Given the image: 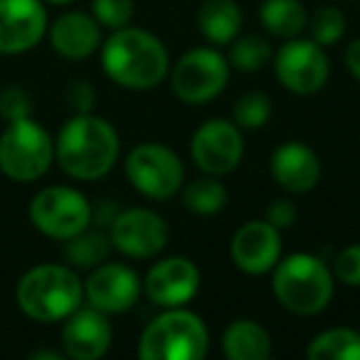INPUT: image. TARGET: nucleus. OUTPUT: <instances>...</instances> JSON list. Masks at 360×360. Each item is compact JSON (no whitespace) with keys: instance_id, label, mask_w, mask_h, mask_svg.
Masks as SVG:
<instances>
[{"instance_id":"f257e3e1","label":"nucleus","mask_w":360,"mask_h":360,"mask_svg":"<svg viewBox=\"0 0 360 360\" xmlns=\"http://www.w3.org/2000/svg\"><path fill=\"white\" fill-rule=\"evenodd\" d=\"M104 75L121 89L150 91L165 82L170 72V55L158 35L141 27H119L101 42Z\"/></svg>"},{"instance_id":"f03ea898","label":"nucleus","mask_w":360,"mask_h":360,"mask_svg":"<svg viewBox=\"0 0 360 360\" xmlns=\"http://www.w3.org/2000/svg\"><path fill=\"white\" fill-rule=\"evenodd\" d=\"M119 131L91 111L67 119L55 139V160L75 180L104 178L119 163Z\"/></svg>"},{"instance_id":"7ed1b4c3","label":"nucleus","mask_w":360,"mask_h":360,"mask_svg":"<svg viewBox=\"0 0 360 360\" xmlns=\"http://www.w3.org/2000/svg\"><path fill=\"white\" fill-rule=\"evenodd\" d=\"M15 301L27 319L60 323L84 304V281L70 264H37L20 276Z\"/></svg>"},{"instance_id":"20e7f679","label":"nucleus","mask_w":360,"mask_h":360,"mask_svg":"<svg viewBox=\"0 0 360 360\" xmlns=\"http://www.w3.org/2000/svg\"><path fill=\"white\" fill-rule=\"evenodd\" d=\"M271 291L281 309L294 316H316L328 309L335 291L333 269L311 252H294L271 269Z\"/></svg>"},{"instance_id":"39448f33","label":"nucleus","mask_w":360,"mask_h":360,"mask_svg":"<svg viewBox=\"0 0 360 360\" xmlns=\"http://www.w3.org/2000/svg\"><path fill=\"white\" fill-rule=\"evenodd\" d=\"M210 350V330L205 321L188 306L163 309L139 338L141 360H200Z\"/></svg>"},{"instance_id":"423d86ee","label":"nucleus","mask_w":360,"mask_h":360,"mask_svg":"<svg viewBox=\"0 0 360 360\" xmlns=\"http://www.w3.org/2000/svg\"><path fill=\"white\" fill-rule=\"evenodd\" d=\"M55 163V139L32 116L8 121L0 134V173L18 183L40 180Z\"/></svg>"},{"instance_id":"0eeeda50","label":"nucleus","mask_w":360,"mask_h":360,"mask_svg":"<svg viewBox=\"0 0 360 360\" xmlns=\"http://www.w3.org/2000/svg\"><path fill=\"white\" fill-rule=\"evenodd\" d=\"M230 72V62L215 45L193 47L180 55L175 65H170V89L183 104L200 106L225 91Z\"/></svg>"},{"instance_id":"6e6552de","label":"nucleus","mask_w":360,"mask_h":360,"mask_svg":"<svg viewBox=\"0 0 360 360\" xmlns=\"http://www.w3.org/2000/svg\"><path fill=\"white\" fill-rule=\"evenodd\" d=\"M30 222L40 235L65 242L94 222V207L86 195L70 186H47L30 200Z\"/></svg>"},{"instance_id":"1a4fd4ad","label":"nucleus","mask_w":360,"mask_h":360,"mask_svg":"<svg viewBox=\"0 0 360 360\" xmlns=\"http://www.w3.org/2000/svg\"><path fill=\"white\" fill-rule=\"evenodd\" d=\"M126 178L129 183L150 200H168L178 195L186 183V165L173 148L155 141H146L126 155Z\"/></svg>"},{"instance_id":"9d476101","label":"nucleus","mask_w":360,"mask_h":360,"mask_svg":"<svg viewBox=\"0 0 360 360\" xmlns=\"http://www.w3.org/2000/svg\"><path fill=\"white\" fill-rule=\"evenodd\" d=\"M271 67L284 89L291 94L309 96L321 91L328 84L330 62L326 55V47L314 42L311 37H291L274 52Z\"/></svg>"},{"instance_id":"9b49d317","label":"nucleus","mask_w":360,"mask_h":360,"mask_svg":"<svg viewBox=\"0 0 360 360\" xmlns=\"http://www.w3.org/2000/svg\"><path fill=\"white\" fill-rule=\"evenodd\" d=\"M191 158L200 173L207 175H230L245 158V136L232 119L202 121L191 139Z\"/></svg>"},{"instance_id":"f8f14e48","label":"nucleus","mask_w":360,"mask_h":360,"mask_svg":"<svg viewBox=\"0 0 360 360\" xmlns=\"http://www.w3.org/2000/svg\"><path fill=\"white\" fill-rule=\"evenodd\" d=\"M109 237L114 250L129 259H153L168 247L170 227L155 210L129 207L116 212L109 225Z\"/></svg>"},{"instance_id":"ddd939ff","label":"nucleus","mask_w":360,"mask_h":360,"mask_svg":"<svg viewBox=\"0 0 360 360\" xmlns=\"http://www.w3.org/2000/svg\"><path fill=\"white\" fill-rule=\"evenodd\" d=\"M143 294V279L134 266L124 262H109L94 266L84 281V299L89 306L111 314H126L139 304Z\"/></svg>"},{"instance_id":"4468645a","label":"nucleus","mask_w":360,"mask_h":360,"mask_svg":"<svg viewBox=\"0 0 360 360\" xmlns=\"http://www.w3.org/2000/svg\"><path fill=\"white\" fill-rule=\"evenodd\" d=\"M202 276L191 257L170 255L158 259L143 279V294L160 309L188 306L198 296Z\"/></svg>"},{"instance_id":"2eb2a0df","label":"nucleus","mask_w":360,"mask_h":360,"mask_svg":"<svg viewBox=\"0 0 360 360\" xmlns=\"http://www.w3.org/2000/svg\"><path fill=\"white\" fill-rule=\"evenodd\" d=\"M47 27L45 0H0V55L35 50Z\"/></svg>"},{"instance_id":"dca6fc26","label":"nucleus","mask_w":360,"mask_h":360,"mask_svg":"<svg viewBox=\"0 0 360 360\" xmlns=\"http://www.w3.org/2000/svg\"><path fill=\"white\" fill-rule=\"evenodd\" d=\"M281 230L266 220H250L232 235L230 257L242 274H269L281 259Z\"/></svg>"},{"instance_id":"f3484780","label":"nucleus","mask_w":360,"mask_h":360,"mask_svg":"<svg viewBox=\"0 0 360 360\" xmlns=\"http://www.w3.org/2000/svg\"><path fill=\"white\" fill-rule=\"evenodd\" d=\"M114 328L104 311L94 306H79L62 326V348L72 360H99L109 353Z\"/></svg>"},{"instance_id":"a211bd4d","label":"nucleus","mask_w":360,"mask_h":360,"mask_svg":"<svg viewBox=\"0 0 360 360\" xmlns=\"http://www.w3.org/2000/svg\"><path fill=\"white\" fill-rule=\"evenodd\" d=\"M271 178L291 195L311 193L321 180V158L304 141H286L276 146L269 158Z\"/></svg>"},{"instance_id":"6ab92c4d","label":"nucleus","mask_w":360,"mask_h":360,"mask_svg":"<svg viewBox=\"0 0 360 360\" xmlns=\"http://www.w3.org/2000/svg\"><path fill=\"white\" fill-rule=\"evenodd\" d=\"M101 30L104 27L96 22L94 15L82 11H70L60 15L50 27H47V37H50L52 50L65 60H86L101 47Z\"/></svg>"},{"instance_id":"aec40b11","label":"nucleus","mask_w":360,"mask_h":360,"mask_svg":"<svg viewBox=\"0 0 360 360\" xmlns=\"http://www.w3.org/2000/svg\"><path fill=\"white\" fill-rule=\"evenodd\" d=\"M222 353L230 360H266L271 358V335L255 319H235L222 333Z\"/></svg>"},{"instance_id":"412c9836","label":"nucleus","mask_w":360,"mask_h":360,"mask_svg":"<svg viewBox=\"0 0 360 360\" xmlns=\"http://www.w3.org/2000/svg\"><path fill=\"white\" fill-rule=\"evenodd\" d=\"M198 30L210 45H230L242 32V8L237 0H202L198 8Z\"/></svg>"},{"instance_id":"4be33fe9","label":"nucleus","mask_w":360,"mask_h":360,"mask_svg":"<svg viewBox=\"0 0 360 360\" xmlns=\"http://www.w3.org/2000/svg\"><path fill=\"white\" fill-rule=\"evenodd\" d=\"M259 22L269 35L291 40L299 37L309 25V11L301 0H262Z\"/></svg>"},{"instance_id":"5701e85b","label":"nucleus","mask_w":360,"mask_h":360,"mask_svg":"<svg viewBox=\"0 0 360 360\" xmlns=\"http://www.w3.org/2000/svg\"><path fill=\"white\" fill-rule=\"evenodd\" d=\"M227 188L217 175H207L202 173L200 178L191 180V183H183L180 188V200H183V207L193 215L200 217H210L217 215L222 207L227 205Z\"/></svg>"},{"instance_id":"b1692460","label":"nucleus","mask_w":360,"mask_h":360,"mask_svg":"<svg viewBox=\"0 0 360 360\" xmlns=\"http://www.w3.org/2000/svg\"><path fill=\"white\" fill-rule=\"evenodd\" d=\"M111 250V237L109 232H101V230H82L79 235L70 237L65 240V259L72 269H86L91 271L94 266L104 264L109 259Z\"/></svg>"},{"instance_id":"393cba45","label":"nucleus","mask_w":360,"mask_h":360,"mask_svg":"<svg viewBox=\"0 0 360 360\" xmlns=\"http://www.w3.org/2000/svg\"><path fill=\"white\" fill-rule=\"evenodd\" d=\"M311 360H360V330L355 328H326L314 335L306 348Z\"/></svg>"},{"instance_id":"a878e982","label":"nucleus","mask_w":360,"mask_h":360,"mask_svg":"<svg viewBox=\"0 0 360 360\" xmlns=\"http://www.w3.org/2000/svg\"><path fill=\"white\" fill-rule=\"evenodd\" d=\"M274 57L269 40H264L262 35H237L230 42V52H227V62H230L232 70L237 72H259Z\"/></svg>"},{"instance_id":"bb28decb","label":"nucleus","mask_w":360,"mask_h":360,"mask_svg":"<svg viewBox=\"0 0 360 360\" xmlns=\"http://www.w3.org/2000/svg\"><path fill=\"white\" fill-rule=\"evenodd\" d=\"M345 13L335 6H321L314 11V15L309 18V32L311 40L319 42L321 47H333L343 40L345 35Z\"/></svg>"},{"instance_id":"cd10ccee","label":"nucleus","mask_w":360,"mask_h":360,"mask_svg":"<svg viewBox=\"0 0 360 360\" xmlns=\"http://www.w3.org/2000/svg\"><path fill=\"white\" fill-rule=\"evenodd\" d=\"M271 119V99L262 91H247L245 96L235 101L232 109V121L242 131H257L266 126Z\"/></svg>"},{"instance_id":"c85d7f7f","label":"nucleus","mask_w":360,"mask_h":360,"mask_svg":"<svg viewBox=\"0 0 360 360\" xmlns=\"http://www.w3.org/2000/svg\"><path fill=\"white\" fill-rule=\"evenodd\" d=\"M91 15L104 30H119L134 20V0H91Z\"/></svg>"},{"instance_id":"c756f323","label":"nucleus","mask_w":360,"mask_h":360,"mask_svg":"<svg viewBox=\"0 0 360 360\" xmlns=\"http://www.w3.org/2000/svg\"><path fill=\"white\" fill-rule=\"evenodd\" d=\"M32 116V101L22 86H6L0 89V119L18 121Z\"/></svg>"},{"instance_id":"7c9ffc66","label":"nucleus","mask_w":360,"mask_h":360,"mask_svg":"<svg viewBox=\"0 0 360 360\" xmlns=\"http://www.w3.org/2000/svg\"><path fill=\"white\" fill-rule=\"evenodd\" d=\"M333 276L350 289H360V242L348 245L333 262Z\"/></svg>"},{"instance_id":"2f4dec72","label":"nucleus","mask_w":360,"mask_h":360,"mask_svg":"<svg viewBox=\"0 0 360 360\" xmlns=\"http://www.w3.org/2000/svg\"><path fill=\"white\" fill-rule=\"evenodd\" d=\"M65 99H67V104H70V109L75 111V114H89V111L94 109V104H96V91H94V86H91V82L77 79V82H72V84L67 86Z\"/></svg>"},{"instance_id":"473e14b6","label":"nucleus","mask_w":360,"mask_h":360,"mask_svg":"<svg viewBox=\"0 0 360 360\" xmlns=\"http://www.w3.org/2000/svg\"><path fill=\"white\" fill-rule=\"evenodd\" d=\"M296 217H299V212H296L294 202L284 200V198H279V200H271L269 202L264 220L271 222V225H274L276 230H289V227L296 222Z\"/></svg>"},{"instance_id":"72a5a7b5","label":"nucleus","mask_w":360,"mask_h":360,"mask_svg":"<svg viewBox=\"0 0 360 360\" xmlns=\"http://www.w3.org/2000/svg\"><path fill=\"white\" fill-rule=\"evenodd\" d=\"M345 67L348 72L360 82V37H355L348 47H345Z\"/></svg>"},{"instance_id":"f704fd0d","label":"nucleus","mask_w":360,"mask_h":360,"mask_svg":"<svg viewBox=\"0 0 360 360\" xmlns=\"http://www.w3.org/2000/svg\"><path fill=\"white\" fill-rule=\"evenodd\" d=\"M45 3H50V6H72L75 0H45Z\"/></svg>"}]
</instances>
